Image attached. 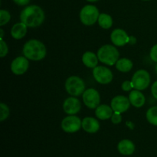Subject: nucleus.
<instances>
[{
    "instance_id": "obj_12",
    "label": "nucleus",
    "mask_w": 157,
    "mask_h": 157,
    "mask_svg": "<svg viewBox=\"0 0 157 157\" xmlns=\"http://www.w3.org/2000/svg\"><path fill=\"white\" fill-rule=\"evenodd\" d=\"M111 41L115 45L117 46H124L128 42H130V37L127 35L125 31L123 29H115L112 32L110 35Z\"/></svg>"
},
{
    "instance_id": "obj_24",
    "label": "nucleus",
    "mask_w": 157,
    "mask_h": 157,
    "mask_svg": "<svg viewBox=\"0 0 157 157\" xmlns=\"http://www.w3.org/2000/svg\"><path fill=\"white\" fill-rule=\"evenodd\" d=\"M11 18V15L9 12L6 10H0V25L2 26L7 24Z\"/></svg>"
},
{
    "instance_id": "obj_19",
    "label": "nucleus",
    "mask_w": 157,
    "mask_h": 157,
    "mask_svg": "<svg viewBox=\"0 0 157 157\" xmlns=\"http://www.w3.org/2000/svg\"><path fill=\"white\" fill-rule=\"evenodd\" d=\"M27 32V26L24 23H16L14 25L11 30V35L15 39H21Z\"/></svg>"
},
{
    "instance_id": "obj_13",
    "label": "nucleus",
    "mask_w": 157,
    "mask_h": 157,
    "mask_svg": "<svg viewBox=\"0 0 157 157\" xmlns=\"http://www.w3.org/2000/svg\"><path fill=\"white\" fill-rule=\"evenodd\" d=\"M63 109L67 114L74 115L81 110V103L78 99L75 98H68L64 101Z\"/></svg>"
},
{
    "instance_id": "obj_22",
    "label": "nucleus",
    "mask_w": 157,
    "mask_h": 157,
    "mask_svg": "<svg viewBox=\"0 0 157 157\" xmlns=\"http://www.w3.org/2000/svg\"><path fill=\"white\" fill-rule=\"evenodd\" d=\"M147 119L151 124L157 126V106L151 107L147 110Z\"/></svg>"
},
{
    "instance_id": "obj_18",
    "label": "nucleus",
    "mask_w": 157,
    "mask_h": 157,
    "mask_svg": "<svg viewBox=\"0 0 157 157\" xmlns=\"http://www.w3.org/2000/svg\"><path fill=\"white\" fill-rule=\"evenodd\" d=\"M98 60V57L91 52H85L82 57V61L84 65L90 68H94L97 67Z\"/></svg>"
},
{
    "instance_id": "obj_2",
    "label": "nucleus",
    "mask_w": 157,
    "mask_h": 157,
    "mask_svg": "<svg viewBox=\"0 0 157 157\" xmlns=\"http://www.w3.org/2000/svg\"><path fill=\"white\" fill-rule=\"evenodd\" d=\"M23 54L28 59L32 61H40L46 55L44 44L38 40L32 39L27 41L23 48Z\"/></svg>"
},
{
    "instance_id": "obj_11",
    "label": "nucleus",
    "mask_w": 157,
    "mask_h": 157,
    "mask_svg": "<svg viewBox=\"0 0 157 157\" xmlns=\"http://www.w3.org/2000/svg\"><path fill=\"white\" fill-rule=\"evenodd\" d=\"M130 101L129 98L124 96H117L113 98L111 101V107L113 111L124 113L127 111L130 107Z\"/></svg>"
},
{
    "instance_id": "obj_32",
    "label": "nucleus",
    "mask_w": 157,
    "mask_h": 157,
    "mask_svg": "<svg viewBox=\"0 0 157 157\" xmlns=\"http://www.w3.org/2000/svg\"><path fill=\"white\" fill-rule=\"evenodd\" d=\"M87 1L91 2H96V1H98V0H87Z\"/></svg>"
},
{
    "instance_id": "obj_17",
    "label": "nucleus",
    "mask_w": 157,
    "mask_h": 157,
    "mask_svg": "<svg viewBox=\"0 0 157 157\" xmlns=\"http://www.w3.org/2000/svg\"><path fill=\"white\" fill-rule=\"evenodd\" d=\"M96 113L97 117H98L101 120H107L110 118L113 115V109L112 107H109L108 105L103 104V105L98 106L96 108Z\"/></svg>"
},
{
    "instance_id": "obj_27",
    "label": "nucleus",
    "mask_w": 157,
    "mask_h": 157,
    "mask_svg": "<svg viewBox=\"0 0 157 157\" xmlns=\"http://www.w3.org/2000/svg\"><path fill=\"white\" fill-rule=\"evenodd\" d=\"M121 87H122L124 91H129V90H131L133 88V85L132 84V81H126L123 83Z\"/></svg>"
},
{
    "instance_id": "obj_7",
    "label": "nucleus",
    "mask_w": 157,
    "mask_h": 157,
    "mask_svg": "<svg viewBox=\"0 0 157 157\" xmlns=\"http://www.w3.org/2000/svg\"><path fill=\"white\" fill-rule=\"evenodd\" d=\"M82 126V121L79 117L74 115L67 117L61 122V128L64 132L69 133L78 131Z\"/></svg>"
},
{
    "instance_id": "obj_20",
    "label": "nucleus",
    "mask_w": 157,
    "mask_h": 157,
    "mask_svg": "<svg viewBox=\"0 0 157 157\" xmlns=\"http://www.w3.org/2000/svg\"><path fill=\"white\" fill-rule=\"evenodd\" d=\"M116 67L121 72H128L133 67V62L127 58H121L117 61Z\"/></svg>"
},
{
    "instance_id": "obj_9",
    "label": "nucleus",
    "mask_w": 157,
    "mask_h": 157,
    "mask_svg": "<svg viewBox=\"0 0 157 157\" xmlns=\"http://www.w3.org/2000/svg\"><path fill=\"white\" fill-rule=\"evenodd\" d=\"M83 101L84 104L90 109H95L99 106L101 98L98 90L90 88L83 94Z\"/></svg>"
},
{
    "instance_id": "obj_23",
    "label": "nucleus",
    "mask_w": 157,
    "mask_h": 157,
    "mask_svg": "<svg viewBox=\"0 0 157 157\" xmlns=\"http://www.w3.org/2000/svg\"><path fill=\"white\" fill-rule=\"evenodd\" d=\"M9 115V109L4 103L0 104V121H4Z\"/></svg>"
},
{
    "instance_id": "obj_6",
    "label": "nucleus",
    "mask_w": 157,
    "mask_h": 157,
    "mask_svg": "<svg viewBox=\"0 0 157 157\" xmlns=\"http://www.w3.org/2000/svg\"><path fill=\"white\" fill-rule=\"evenodd\" d=\"M133 88L138 90H143L147 88L150 83V74L145 70H139L133 75L132 78Z\"/></svg>"
},
{
    "instance_id": "obj_14",
    "label": "nucleus",
    "mask_w": 157,
    "mask_h": 157,
    "mask_svg": "<svg viewBox=\"0 0 157 157\" xmlns=\"http://www.w3.org/2000/svg\"><path fill=\"white\" fill-rule=\"evenodd\" d=\"M82 127L87 133H94L99 130L100 124L94 118L86 117L82 121Z\"/></svg>"
},
{
    "instance_id": "obj_5",
    "label": "nucleus",
    "mask_w": 157,
    "mask_h": 157,
    "mask_svg": "<svg viewBox=\"0 0 157 157\" xmlns=\"http://www.w3.org/2000/svg\"><path fill=\"white\" fill-rule=\"evenodd\" d=\"M99 11L94 6L88 5L81 9L80 12V19L85 25H92L99 18Z\"/></svg>"
},
{
    "instance_id": "obj_31",
    "label": "nucleus",
    "mask_w": 157,
    "mask_h": 157,
    "mask_svg": "<svg viewBox=\"0 0 157 157\" xmlns=\"http://www.w3.org/2000/svg\"><path fill=\"white\" fill-rule=\"evenodd\" d=\"M0 33H1V35H0V39H2L3 37V30L2 29H0Z\"/></svg>"
},
{
    "instance_id": "obj_21",
    "label": "nucleus",
    "mask_w": 157,
    "mask_h": 157,
    "mask_svg": "<svg viewBox=\"0 0 157 157\" xmlns=\"http://www.w3.org/2000/svg\"><path fill=\"white\" fill-rule=\"evenodd\" d=\"M98 24L101 28L104 29H108L113 25V20L110 15L107 14H101L98 18Z\"/></svg>"
},
{
    "instance_id": "obj_25",
    "label": "nucleus",
    "mask_w": 157,
    "mask_h": 157,
    "mask_svg": "<svg viewBox=\"0 0 157 157\" xmlns=\"http://www.w3.org/2000/svg\"><path fill=\"white\" fill-rule=\"evenodd\" d=\"M0 47H1V50H0V57L3 58L6 56L8 53V46L6 43L2 39H0Z\"/></svg>"
},
{
    "instance_id": "obj_33",
    "label": "nucleus",
    "mask_w": 157,
    "mask_h": 157,
    "mask_svg": "<svg viewBox=\"0 0 157 157\" xmlns=\"http://www.w3.org/2000/svg\"><path fill=\"white\" fill-rule=\"evenodd\" d=\"M156 73H157V65L156 66Z\"/></svg>"
},
{
    "instance_id": "obj_16",
    "label": "nucleus",
    "mask_w": 157,
    "mask_h": 157,
    "mask_svg": "<svg viewBox=\"0 0 157 157\" xmlns=\"http://www.w3.org/2000/svg\"><path fill=\"white\" fill-rule=\"evenodd\" d=\"M130 104L136 107H140L145 104V97L139 90H132L129 95Z\"/></svg>"
},
{
    "instance_id": "obj_4",
    "label": "nucleus",
    "mask_w": 157,
    "mask_h": 157,
    "mask_svg": "<svg viewBox=\"0 0 157 157\" xmlns=\"http://www.w3.org/2000/svg\"><path fill=\"white\" fill-rule=\"evenodd\" d=\"M65 89L69 94L79 96L85 91V84L84 81L79 77L71 76L66 81Z\"/></svg>"
},
{
    "instance_id": "obj_10",
    "label": "nucleus",
    "mask_w": 157,
    "mask_h": 157,
    "mask_svg": "<svg viewBox=\"0 0 157 157\" xmlns=\"http://www.w3.org/2000/svg\"><path fill=\"white\" fill-rule=\"evenodd\" d=\"M25 57H18L11 64V70L15 75H21L26 72L29 68V63Z\"/></svg>"
},
{
    "instance_id": "obj_28",
    "label": "nucleus",
    "mask_w": 157,
    "mask_h": 157,
    "mask_svg": "<svg viewBox=\"0 0 157 157\" xmlns=\"http://www.w3.org/2000/svg\"><path fill=\"white\" fill-rule=\"evenodd\" d=\"M150 58L155 62H157V44H155L150 51Z\"/></svg>"
},
{
    "instance_id": "obj_26",
    "label": "nucleus",
    "mask_w": 157,
    "mask_h": 157,
    "mask_svg": "<svg viewBox=\"0 0 157 157\" xmlns=\"http://www.w3.org/2000/svg\"><path fill=\"white\" fill-rule=\"evenodd\" d=\"M121 113H120V112L114 111V113L111 117V121L113 124H117L121 122V121H122V117H121Z\"/></svg>"
},
{
    "instance_id": "obj_1",
    "label": "nucleus",
    "mask_w": 157,
    "mask_h": 157,
    "mask_svg": "<svg viewBox=\"0 0 157 157\" xmlns=\"http://www.w3.org/2000/svg\"><path fill=\"white\" fill-rule=\"evenodd\" d=\"M20 19L27 27H38L44 21V11L38 6H27L21 12Z\"/></svg>"
},
{
    "instance_id": "obj_3",
    "label": "nucleus",
    "mask_w": 157,
    "mask_h": 157,
    "mask_svg": "<svg viewBox=\"0 0 157 157\" xmlns=\"http://www.w3.org/2000/svg\"><path fill=\"white\" fill-rule=\"evenodd\" d=\"M120 54L114 46L106 44L102 46L98 52V59L107 65H113L119 58Z\"/></svg>"
},
{
    "instance_id": "obj_30",
    "label": "nucleus",
    "mask_w": 157,
    "mask_h": 157,
    "mask_svg": "<svg viewBox=\"0 0 157 157\" xmlns=\"http://www.w3.org/2000/svg\"><path fill=\"white\" fill-rule=\"evenodd\" d=\"M13 1L18 6H25L29 4L30 0H13Z\"/></svg>"
},
{
    "instance_id": "obj_15",
    "label": "nucleus",
    "mask_w": 157,
    "mask_h": 157,
    "mask_svg": "<svg viewBox=\"0 0 157 157\" xmlns=\"http://www.w3.org/2000/svg\"><path fill=\"white\" fill-rule=\"evenodd\" d=\"M118 150L120 153L125 156L132 155L135 151V145L129 140H123L118 144Z\"/></svg>"
},
{
    "instance_id": "obj_29",
    "label": "nucleus",
    "mask_w": 157,
    "mask_h": 157,
    "mask_svg": "<svg viewBox=\"0 0 157 157\" xmlns=\"http://www.w3.org/2000/svg\"><path fill=\"white\" fill-rule=\"evenodd\" d=\"M151 92L153 96L156 99H157V81L156 82L153 83V84L152 85L151 87Z\"/></svg>"
},
{
    "instance_id": "obj_8",
    "label": "nucleus",
    "mask_w": 157,
    "mask_h": 157,
    "mask_svg": "<svg viewBox=\"0 0 157 157\" xmlns=\"http://www.w3.org/2000/svg\"><path fill=\"white\" fill-rule=\"evenodd\" d=\"M94 78L100 84H109L113 79V74L111 71L104 66H97L93 71Z\"/></svg>"
},
{
    "instance_id": "obj_34",
    "label": "nucleus",
    "mask_w": 157,
    "mask_h": 157,
    "mask_svg": "<svg viewBox=\"0 0 157 157\" xmlns=\"http://www.w3.org/2000/svg\"><path fill=\"white\" fill-rule=\"evenodd\" d=\"M144 1H148V0H144Z\"/></svg>"
}]
</instances>
